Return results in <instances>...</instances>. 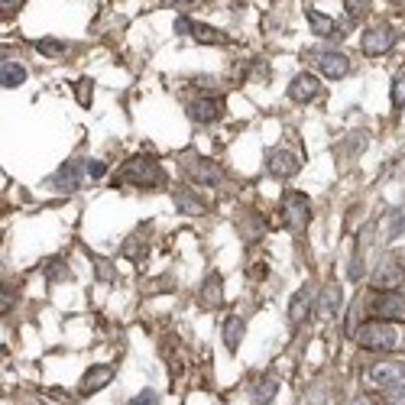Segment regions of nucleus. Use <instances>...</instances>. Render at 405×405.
Returning <instances> with one entry per match:
<instances>
[{
    "mask_svg": "<svg viewBox=\"0 0 405 405\" xmlns=\"http://www.w3.org/2000/svg\"><path fill=\"white\" fill-rule=\"evenodd\" d=\"M357 344L366 347V350H376V354H389V350H396L402 347V334L396 331V324H389V321H370V324H363L357 331Z\"/></svg>",
    "mask_w": 405,
    "mask_h": 405,
    "instance_id": "obj_2",
    "label": "nucleus"
},
{
    "mask_svg": "<svg viewBox=\"0 0 405 405\" xmlns=\"http://www.w3.org/2000/svg\"><path fill=\"white\" fill-rule=\"evenodd\" d=\"M373 286L383 288V292H396L399 286H405L402 263H396V256H386V260L380 263V270L373 272Z\"/></svg>",
    "mask_w": 405,
    "mask_h": 405,
    "instance_id": "obj_8",
    "label": "nucleus"
},
{
    "mask_svg": "<svg viewBox=\"0 0 405 405\" xmlns=\"http://www.w3.org/2000/svg\"><path fill=\"white\" fill-rule=\"evenodd\" d=\"M110 380H114V363H94V366H88L85 376H81V396H94Z\"/></svg>",
    "mask_w": 405,
    "mask_h": 405,
    "instance_id": "obj_9",
    "label": "nucleus"
},
{
    "mask_svg": "<svg viewBox=\"0 0 405 405\" xmlns=\"http://www.w3.org/2000/svg\"><path fill=\"white\" fill-rule=\"evenodd\" d=\"M318 72L324 78H344L347 72H350V59H347L344 52H338V49H328V52H321Z\"/></svg>",
    "mask_w": 405,
    "mask_h": 405,
    "instance_id": "obj_14",
    "label": "nucleus"
},
{
    "mask_svg": "<svg viewBox=\"0 0 405 405\" xmlns=\"http://www.w3.org/2000/svg\"><path fill=\"white\" fill-rule=\"evenodd\" d=\"M194 85H201V88H218V81H214L211 75H198V78H194Z\"/></svg>",
    "mask_w": 405,
    "mask_h": 405,
    "instance_id": "obj_33",
    "label": "nucleus"
},
{
    "mask_svg": "<svg viewBox=\"0 0 405 405\" xmlns=\"http://www.w3.org/2000/svg\"><path fill=\"white\" fill-rule=\"evenodd\" d=\"M308 23H312V33L314 36H324V39H338L340 33H347V26L340 29L334 20L324 17V13H318V10H308Z\"/></svg>",
    "mask_w": 405,
    "mask_h": 405,
    "instance_id": "obj_16",
    "label": "nucleus"
},
{
    "mask_svg": "<svg viewBox=\"0 0 405 405\" xmlns=\"http://www.w3.org/2000/svg\"><path fill=\"white\" fill-rule=\"evenodd\" d=\"M396 43V29L389 23H380V26H370L366 33H363V52L366 55H386Z\"/></svg>",
    "mask_w": 405,
    "mask_h": 405,
    "instance_id": "obj_7",
    "label": "nucleus"
},
{
    "mask_svg": "<svg viewBox=\"0 0 405 405\" xmlns=\"http://www.w3.org/2000/svg\"><path fill=\"white\" fill-rule=\"evenodd\" d=\"M175 204H178V211L182 214H204V204L188 192H175Z\"/></svg>",
    "mask_w": 405,
    "mask_h": 405,
    "instance_id": "obj_22",
    "label": "nucleus"
},
{
    "mask_svg": "<svg viewBox=\"0 0 405 405\" xmlns=\"http://www.w3.org/2000/svg\"><path fill=\"white\" fill-rule=\"evenodd\" d=\"M220 298H224V292H220V276H208L204 292H201V305L204 308H218Z\"/></svg>",
    "mask_w": 405,
    "mask_h": 405,
    "instance_id": "obj_20",
    "label": "nucleus"
},
{
    "mask_svg": "<svg viewBox=\"0 0 405 405\" xmlns=\"http://www.w3.org/2000/svg\"><path fill=\"white\" fill-rule=\"evenodd\" d=\"M36 49L43 52V55H62V52H65V43H59V39H39Z\"/></svg>",
    "mask_w": 405,
    "mask_h": 405,
    "instance_id": "obj_26",
    "label": "nucleus"
},
{
    "mask_svg": "<svg viewBox=\"0 0 405 405\" xmlns=\"http://www.w3.org/2000/svg\"><path fill=\"white\" fill-rule=\"evenodd\" d=\"M318 312H321V318H334V314L340 312V288L338 286H328L318 296Z\"/></svg>",
    "mask_w": 405,
    "mask_h": 405,
    "instance_id": "obj_17",
    "label": "nucleus"
},
{
    "mask_svg": "<svg viewBox=\"0 0 405 405\" xmlns=\"http://www.w3.org/2000/svg\"><path fill=\"white\" fill-rule=\"evenodd\" d=\"M192 29H194V23H192V20H185V17H178V20H175V33H182V36H185V33H192Z\"/></svg>",
    "mask_w": 405,
    "mask_h": 405,
    "instance_id": "obj_31",
    "label": "nucleus"
},
{
    "mask_svg": "<svg viewBox=\"0 0 405 405\" xmlns=\"http://www.w3.org/2000/svg\"><path fill=\"white\" fill-rule=\"evenodd\" d=\"M178 4H188V0H162V7H178Z\"/></svg>",
    "mask_w": 405,
    "mask_h": 405,
    "instance_id": "obj_34",
    "label": "nucleus"
},
{
    "mask_svg": "<svg viewBox=\"0 0 405 405\" xmlns=\"http://www.w3.org/2000/svg\"><path fill=\"white\" fill-rule=\"evenodd\" d=\"M156 402H159V396H156V389H143V392H140V396H136L130 405H156Z\"/></svg>",
    "mask_w": 405,
    "mask_h": 405,
    "instance_id": "obj_29",
    "label": "nucleus"
},
{
    "mask_svg": "<svg viewBox=\"0 0 405 405\" xmlns=\"http://www.w3.org/2000/svg\"><path fill=\"white\" fill-rule=\"evenodd\" d=\"M405 107V72H399L396 81H392V110H402Z\"/></svg>",
    "mask_w": 405,
    "mask_h": 405,
    "instance_id": "obj_24",
    "label": "nucleus"
},
{
    "mask_svg": "<svg viewBox=\"0 0 405 405\" xmlns=\"http://www.w3.org/2000/svg\"><path fill=\"white\" fill-rule=\"evenodd\" d=\"M88 172H91V178H101L104 172H107V166H104V162H91V166H88Z\"/></svg>",
    "mask_w": 405,
    "mask_h": 405,
    "instance_id": "obj_32",
    "label": "nucleus"
},
{
    "mask_svg": "<svg viewBox=\"0 0 405 405\" xmlns=\"http://www.w3.org/2000/svg\"><path fill=\"white\" fill-rule=\"evenodd\" d=\"M344 10L350 20H360L370 13V0H344Z\"/></svg>",
    "mask_w": 405,
    "mask_h": 405,
    "instance_id": "obj_25",
    "label": "nucleus"
},
{
    "mask_svg": "<svg viewBox=\"0 0 405 405\" xmlns=\"http://www.w3.org/2000/svg\"><path fill=\"white\" fill-rule=\"evenodd\" d=\"M117 182L124 185H140V188H156L166 182V172L152 156H130L117 172Z\"/></svg>",
    "mask_w": 405,
    "mask_h": 405,
    "instance_id": "obj_1",
    "label": "nucleus"
},
{
    "mask_svg": "<svg viewBox=\"0 0 405 405\" xmlns=\"http://www.w3.org/2000/svg\"><path fill=\"white\" fill-rule=\"evenodd\" d=\"M312 305H314V288L302 286L296 296H292V302H288V321H292V324H302V321L308 318V312H312Z\"/></svg>",
    "mask_w": 405,
    "mask_h": 405,
    "instance_id": "obj_15",
    "label": "nucleus"
},
{
    "mask_svg": "<svg viewBox=\"0 0 405 405\" xmlns=\"http://www.w3.org/2000/svg\"><path fill=\"white\" fill-rule=\"evenodd\" d=\"M405 234V208H396V214H392V224H389V237L396 240V237Z\"/></svg>",
    "mask_w": 405,
    "mask_h": 405,
    "instance_id": "obj_27",
    "label": "nucleus"
},
{
    "mask_svg": "<svg viewBox=\"0 0 405 405\" xmlns=\"http://www.w3.org/2000/svg\"><path fill=\"white\" fill-rule=\"evenodd\" d=\"M370 314L380 321H405V296L376 288V296L370 298Z\"/></svg>",
    "mask_w": 405,
    "mask_h": 405,
    "instance_id": "obj_3",
    "label": "nucleus"
},
{
    "mask_svg": "<svg viewBox=\"0 0 405 405\" xmlns=\"http://www.w3.org/2000/svg\"><path fill=\"white\" fill-rule=\"evenodd\" d=\"M276 389H279V383L272 380V376H263V380L253 383V392H250V399H253V405H270L272 399H276Z\"/></svg>",
    "mask_w": 405,
    "mask_h": 405,
    "instance_id": "obj_18",
    "label": "nucleus"
},
{
    "mask_svg": "<svg viewBox=\"0 0 405 405\" xmlns=\"http://www.w3.org/2000/svg\"><path fill=\"white\" fill-rule=\"evenodd\" d=\"M366 380L373 386H396V383L405 380V363L402 360H376L366 366Z\"/></svg>",
    "mask_w": 405,
    "mask_h": 405,
    "instance_id": "obj_4",
    "label": "nucleus"
},
{
    "mask_svg": "<svg viewBox=\"0 0 405 405\" xmlns=\"http://www.w3.org/2000/svg\"><path fill=\"white\" fill-rule=\"evenodd\" d=\"M23 78H26L23 65L4 59V65H0V85H4V88H17V85H23Z\"/></svg>",
    "mask_w": 405,
    "mask_h": 405,
    "instance_id": "obj_19",
    "label": "nucleus"
},
{
    "mask_svg": "<svg viewBox=\"0 0 405 405\" xmlns=\"http://www.w3.org/2000/svg\"><path fill=\"white\" fill-rule=\"evenodd\" d=\"M220 114H224V101L220 98H198V101L188 104V117L194 124H214V120H220Z\"/></svg>",
    "mask_w": 405,
    "mask_h": 405,
    "instance_id": "obj_10",
    "label": "nucleus"
},
{
    "mask_svg": "<svg viewBox=\"0 0 405 405\" xmlns=\"http://www.w3.org/2000/svg\"><path fill=\"white\" fill-rule=\"evenodd\" d=\"M182 166H185L188 182H198V185H220V182H224L220 169L211 159H204V156H188Z\"/></svg>",
    "mask_w": 405,
    "mask_h": 405,
    "instance_id": "obj_5",
    "label": "nucleus"
},
{
    "mask_svg": "<svg viewBox=\"0 0 405 405\" xmlns=\"http://www.w3.org/2000/svg\"><path fill=\"white\" fill-rule=\"evenodd\" d=\"M91 81H78V88H75V91H78V101H81V104H91Z\"/></svg>",
    "mask_w": 405,
    "mask_h": 405,
    "instance_id": "obj_30",
    "label": "nucleus"
},
{
    "mask_svg": "<svg viewBox=\"0 0 405 405\" xmlns=\"http://www.w3.org/2000/svg\"><path fill=\"white\" fill-rule=\"evenodd\" d=\"M49 182H52V188H59V192H78L81 182H85V169H81V162L72 159V162H65Z\"/></svg>",
    "mask_w": 405,
    "mask_h": 405,
    "instance_id": "obj_11",
    "label": "nucleus"
},
{
    "mask_svg": "<svg viewBox=\"0 0 405 405\" xmlns=\"http://www.w3.org/2000/svg\"><path fill=\"white\" fill-rule=\"evenodd\" d=\"M192 36L198 39V43H220V39H224V36H220L214 26H208V23H194Z\"/></svg>",
    "mask_w": 405,
    "mask_h": 405,
    "instance_id": "obj_23",
    "label": "nucleus"
},
{
    "mask_svg": "<svg viewBox=\"0 0 405 405\" xmlns=\"http://www.w3.org/2000/svg\"><path fill=\"white\" fill-rule=\"evenodd\" d=\"M308 220H312V204L305 194H288L286 198V227L292 234H305L308 227Z\"/></svg>",
    "mask_w": 405,
    "mask_h": 405,
    "instance_id": "obj_6",
    "label": "nucleus"
},
{
    "mask_svg": "<svg viewBox=\"0 0 405 405\" xmlns=\"http://www.w3.org/2000/svg\"><path fill=\"white\" fill-rule=\"evenodd\" d=\"M312 98H318V78L314 75L302 72V75H296L288 81V101L292 104H308Z\"/></svg>",
    "mask_w": 405,
    "mask_h": 405,
    "instance_id": "obj_13",
    "label": "nucleus"
},
{
    "mask_svg": "<svg viewBox=\"0 0 405 405\" xmlns=\"http://www.w3.org/2000/svg\"><path fill=\"white\" fill-rule=\"evenodd\" d=\"M240 338H244V321L237 318V314H230L227 324H224V344H227V350H237Z\"/></svg>",
    "mask_w": 405,
    "mask_h": 405,
    "instance_id": "obj_21",
    "label": "nucleus"
},
{
    "mask_svg": "<svg viewBox=\"0 0 405 405\" xmlns=\"http://www.w3.org/2000/svg\"><path fill=\"white\" fill-rule=\"evenodd\" d=\"M386 402L389 405H405V386H389L386 389Z\"/></svg>",
    "mask_w": 405,
    "mask_h": 405,
    "instance_id": "obj_28",
    "label": "nucleus"
},
{
    "mask_svg": "<svg viewBox=\"0 0 405 405\" xmlns=\"http://www.w3.org/2000/svg\"><path fill=\"white\" fill-rule=\"evenodd\" d=\"M298 166H302V159H298L292 150H276L270 156V162H266L270 175H276V178H292L298 172Z\"/></svg>",
    "mask_w": 405,
    "mask_h": 405,
    "instance_id": "obj_12",
    "label": "nucleus"
}]
</instances>
